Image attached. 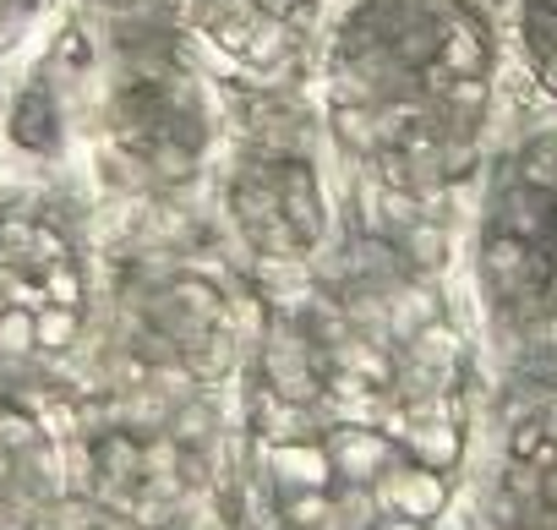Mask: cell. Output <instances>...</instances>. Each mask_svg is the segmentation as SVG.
<instances>
[{"label":"cell","instance_id":"cell-1","mask_svg":"<svg viewBox=\"0 0 557 530\" xmlns=\"http://www.w3.org/2000/svg\"><path fill=\"white\" fill-rule=\"evenodd\" d=\"M257 514L273 530H432L470 437V356L416 280L278 301L240 378Z\"/></svg>","mask_w":557,"mask_h":530},{"label":"cell","instance_id":"cell-2","mask_svg":"<svg viewBox=\"0 0 557 530\" xmlns=\"http://www.w3.org/2000/svg\"><path fill=\"white\" fill-rule=\"evenodd\" d=\"M492 39L465 0H345L323 39V115L361 192L432 202L470 175Z\"/></svg>","mask_w":557,"mask_h":530},{"label":"cell","instance_id":"cell-3","mask_svg":"<svg viewBox=\"0 0 557 530\" xmlns=\"http://www.w3.org/2000/svg\"><path fill=\"white\" fill-rule=\"evenodd\" d=\"M475 285L513 361L557 383V137L503 164L475 230Z\"/></svg>","mask_w":557,"mask_h":530},{"label":"cell","instance_id":"cell-4","mask_svg":"<svg viewBox=\"0 0 557 530\" xmlns=\"http://www.w3.org/2000/svg\"><path fill=\"white\" fill-rule=\"evenodd\" d=\"M94 318V269L66 219L39 202H0V356L61 361Z\"/></svg>","mask_w":557,"mask_h":530},{"label":"cell","instance_id":"cell-5","mask_svg":"<svg viewBox=\"0 0 557 530\" xmlns=\"http://www.w3.org/2000/svg\"><path fill=\"white\" fill-rule=\"evenodd\" d=\"M224 219L262 262H307L329 230L334 202L312 153V121L257 115L224 170Z\"/></svg>","mask_w":557,"mask_h":530},{"label":"cell","instance_id":"cell-6","mask_svg":"<svg viewBox=\"0 0 557 530\" xmlns=\"http://www.w3.org/2000/svg\"><path fill=\"white\" fill-rule=\"evenodd\" d=\"M104 137L137 175L181 186L208 164L219 121L175 56H126L104 88Z\"/></svg>","mask_w":557,"mask_h":530},{"label":"cell","instance_id":"cell-7","mask_svg":"<svg viewBox=\"0 0 557 530\" xmlns=\"http://www.w3.org/2000/svg\"><path fill=\"white\" fill-rule=\"evenodd\" d=\"M486 519L492 530H557V383L546 378L508 405Z\"/></svg>","mask_w":557,"mask_h":530},{"label":"cell","instance_id":"cell-8","mask_svg":"<svg viewBox=\"0 0 557 530\" xmlns=\"http://www.w3.org/2000/svg\"><path fill=\"white\" fill-rule=\"evenodd\" d=\"M323 0H186V28L224 66L278 77L318 34Z\"/></svg>","mask_w":557,"mask_h":530},{"label":"cell","instance_id":"cell-9","mask_svg":"<svg viewBox=\"0 0 557 530\" xmlns=\"http://www.w3.org/2000/svg\"><path fill=\"white\" fill-rule=\"evenodd\" d=\"M72 481L66 416L0 399V530L45 525Z\"/></svg>","mask_w":557,"mask_h":530},{"label":"cell","instance_id":"cell-10","mask_svg":"<svg viewBox=\"0 0 557 530\" xmlns=\"http://www.w3.org/2000/svg\"><path fill=\"white\" fill-rule=\"evenodd\" d=\"M0 137H7L12 153L39 159V164L66 159V148H72V104H66V88L55 77V56H45V66H34L12 88L7 115H0Z\"/></svg>","mask_w":557,"mask_h":530},{"label":"cell","instance_id":"cell-11","mask_svg":"<svg viewBox=\"0 0 557 530\" xmlns=\"http://www.w3.org/2000/svg\"><path fill=\"white\" fill-rule=\"evenodd\" d=\"M519 39L535 77L557 94V0H519Z\"/></svg>","mask_w":557,"mask_h":530},{"label":"cell","instance_id":"cell-12","mask_svg":"<svg viewBox=\"0 0 557 530\" xmlns=\"http://www.w3.org/2000/svg\"><path fill=\"white\" fill-rule=\"evenodd\" d=\"M45 7H50V0H0V56L17 50V45L39 28Z\"/></svg>","mask_w":557,"mask_h":530}]
</instances>
